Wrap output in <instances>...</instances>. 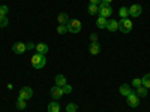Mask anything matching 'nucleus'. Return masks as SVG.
Returning <instances> with one entry per match:
<instances>
[{"mask_svg":"<svg viewBox=\"0 0 150 112\" xmlns=\"http://www.w3.org/2000/svg\"><path fill=\"white\" fill-rule=\"evenodd\" d=\"M30 61H32V66H33L35 69H42V67L45 66V63H47L45 55H44V54H39V52L35 54V55H32Z\"/></svg>","mask_w":150,"mask_h":112,"instance_id":"obj_1","label":"nucleus"},{"mask_svg":"<svg viewBox=\"0 0 150 112\" xmlns=\"http://www.w3.org/2000/svg\"><path fill=\"white\" fill-rule=\"evenodd\" d=\"M119 30L122 33H129L132 30V21L129 18H122L119 21Z\"/></svg>","mask_w":150,"mask_h":112,"instance_id":"obj_2","label":"nucleus"},{"mask_svg":"<svg viewBox=\"0 0 150 112\" xmlns=\"http://www.w3.org/2000/svg\"><path fill=\"white\" fill-rule=\"evenodd\" d=\"M111 14H112V9L108 3H104V2L99 3V17L107 18V17H111Z\"/></svg>","mask_w":150,"mask_h":112,"instance_id":"obj_3","label":"nucleus"},{"mask_svg":"<svg viewBox=\"0 0 150 112\" xmlns=\"http://www.w3.org/2000/svg\"><path fill=\"white\" fill-rule=\"evenodd\" d=\"M68 32L69 33H80L81 32V21H78V20H69V22H68Z\"/></svg>","mask_w":150,"mask_h":112,"instance_id":"obj_4","label":"nucleus"},{"mask_svg":"<svg viewBox=\"0 0 150 112\" xmlns=\"http://www.w3.org/2000/svg\"><path fill=\"white\" fill-rule=\"evenodd\" d=\"M32 96H33V90L30 87H23L18 93V99H21V100H29Z\"/></svg>","mask_w":150,"mask_h":112,"instance_id":"obj_5","label":"nucleus"},{"mask_svg":"<svg viewBox=\"0 0 150 112\" xmlns=\"http://www.w3.org/2000/svg\"><path fill=\"white\" fill-rule=\"evenodd\" d=\"M126 102H128V105H129L131 108H137V106L140 105V97L137 96L135 91H132V93L126 97Z\"/></svg>","mask_w":150,"mask_h":112,"instance_id":"obj_6","label":"nucleus"},{"mask_svg":"<svg viewBox=\"0 0 150 112\" xmlns=\"http://www.w3.org/2000/svg\"><path fill=\"white\" fill-rule=\"evenodd\" d=\"M128 9H129V15H131L132 18L140 17L141 12H143V6H141V5H132V6L128 8Z\"/></svg>","mask_w":150,"mask_h":112,"instance_id":"obj_7","label":"nucleus"},{"mask_svg":"<svg viewBox=\"0 0 150 112\" xmlns=\"http://www.w3.org/2000/svg\"><path fill=\"white\" fill-rule=\"evenodd\" d=\"M26 49H27V46H26V43H23V42H17V43L12 45V51H14L15 54H24Z\"/></svg>","mask_w":150,"mask_h":112,"instance_id":"obj_8","label":"nucleus"},{"mask_svg":"<svg viewBox=\"0 0 150 112\" xmlns=\"http://www.w3.org/2000/svg\"><path fill=\"white\" fill-rule=\"evenodd\" d=\"M50 94H51V97H53V99H56V100H57V99H60L65 93H63V88H62V87L54 85L53 88H51V91H50Z\"/></svg>","mask_w":150,"mask_h":112,"instance_id":"obj_9","label":"nucleus"},{"mask_svg":"<svg viewBox=\"0 0 150 112\" xmlns=\"http://www.w3.org/2000/svg\"><path fill=\"white\" fill-rule=\"evenodd\" d=\"M119 91H120V94H122L123 97H128V96H129L134 90L131 88V85H128V84H123V85H120Z\"/></svg>","mask_w":150,"mask_h":112,"instance_id":"obj_10","label":"nucleus"},{"mask_svg":"<svg viewBox=\"0 0 150 112\" xmlns=\"http://www.w3.org/2000/svg\"><path fill=\"white\" fill-rule=\"evenodd\" d=\"M107 29H108L110 32H117V30H119V21L110 20V21L107 22Z\"/></svg>","mask_w":150,"mask_h":112,"instance_id":"obj_11","label":"nucleus"},{"mask_svg":"<svg viewBox=\"0 0 150 112\" xmlns=\"http://www.w3.org/2000/svg\"><path fill=\"white\" fill-rule=\"evenodd\" d=\"M35 49H36L39 54H44V55H45V54L48 52V45H47V43H42V42H41V43H36Z\"/></svg>","mask_w":150,"mask_h":112,"instance_id":"obj_12","label":"nucleus"},{"mask_svg":"<svg viewBox=\"0 0 150 112\" xmlns=\"http://www.w3.org/2000/svg\"><path fill=\"white\" fill-rule=\"evenodd\" d=\"M101 52V45H99V42H92L90 43V54L96 55Z\"/></svg>","mask_w":150,"mask_h":112,"instance_id":"obj_13","label":"nucleus"},{"mask_svg":"<svg viewBox=\"0 0 150 112\" xmlns=\"http://www.w3.org/2000/svg\"><path fill=\"white\" fill-rule=\"evenodd\" d=\"M54 82L57 87H63L66 85V78H65V75H57V76L54 78Z\"/></svg>","mask_w":150,"mask_h":112,"instance_id":"obj_14","label":"nucleus"},{"mask_svg":"<svg viewBox=\"0 0 150 112\" xmlns=\"http://www.w3.org/2000/svg\"><path fill=\"white\" fill-rule=\"evenodd\" d=\"M87 12H89L90 15H98V14H99V5H93V3H90L89 8H87Z\"/></svg>","mask_w":150,"mask_h":112,"instance_id":"obj_15","label":"nucleus"},{"mask_svg":"<svg viewBox=\"0 0 150 112\" xmlns=\"http://www.w3.org/2000/svg\"><path fill=\"white\" fill-rule=\"evenodd\" d=\"M57 21H59V24H66L69 22V18H68V15L65 14V12H62V14H59V17H57Z\"/></svg>","mask_w":150,"mask_h":112,"instance_id":"obj_16","label":"nucleus"},{"mask_svg":"<svg viewBox=\"0 0 150 112\" xmlns=\"http://www.w3.org/2000/svg\"><path fill=\"white\" fill-rule=\"evenodd\" d=\"M47 109H48V112H60V105L57 102H51Z\"/></svg>","mask_w":150,"mask_h":112,"instance_id":"obj_17","label":"nucleus"},{"mask_svg":"<svg viewBox=\"0 0 150 112\" xmlns=\"http://www.w3.org/2000/svg\"><path fill=\"white\" fill-rule=\"evenodd\" d=\"M107 18H104V17H99L98 20H96V26L99 27V29H107Z\"/></svg>","mask_w":150,"mask_h":112,"instance_id":"obj_18","label":"nucleus"},{"mask_svg":"<svg viewBox=\"0 0 150 112\" xmlns=\"http://www.w3.org/2000/svg\"><path fill=\"white\" fill-rule=\"evenodd\" d=\"M135 93H137L138 97H146L147 96V88L141 85V87H138V88H135Z\"/></svg>","mask_w":150,"mask_h":112,"instance_id":"obj_19","label":"nucleus"},{"mask_svg":"<svg viewBox=\"0 0 150 112\" xmlns=\"http://www.w3.org/2000/svg\"><path fill=\"white\" fill-rule=\"evenodd\" d=\"M141 82H143V87H146L147 90L150 88V73H146L144 75V76L141 78Z\"/></svg>","mask_w":150,"mask_h":112,"instance_id":"obj_20","label":"nucleus"},{"mask_svg":"<svg viewBox=\"0 0 150 112\" xmlns=\"http://www.w3.org/2000/svg\"><path fill=\"white\" fill-rule=\"evenodd\" d=\"M119 15H120L122 18H128V15H129V9H128V8H125V6H122L120 10H119Z\"/></svg>","mask_w":150,"mask_h":112,"instance_id":"obj_21","label":"nucleus"},{"mask_svg":"<svg viewBox=\"0 0 150 112\" xmlns=\"http://www.w3.org/2000/svg\"><path fill=\"white\" fill-rule=\"evenodd\" d=\"M68 32V24L65 26V24H59V27H57V33L59 34H65Z\"/></svg>","mask_w":150,"mask_h":112,"instance_id":"obj_22","label":"nucleus"},{"mask_svg":"<svg viewBox=\"0 0 150 112\" xmlns=\"http://www.w3.org/2000/svg\"><path fill=\"white\" fill-rule=\"evenodd\" d=\"M77 111H78V105H75V103L66 105V112H77Z\"/></svg>","mask_w":150,"mask_h":112,"instance_id":"obj_23","label":"nucleus"},{"mask_svg":"<svg viewBox=\"0 0 150 112\" xmlns=\"http://www.w3.org/2000/svg\"><path fill=\"white\" fill-rule=\"evenodd\" d=\"M27 105V100H21V99H18V102H17V109H24Z\"/></svg>","mask_w":150,"mask_h":112,"instance_id":"obj_24","label":"nucleus"},{"mask_svg":"<svg viewBox=\"0 0 150 112\" xmlns=\"http://www.w3.org/2000/svg\"><path fill=\"white\" fill-rule=\"evenodd\" d=\"M8 26V18L6 15H0V27H6Z\"/></svg>","mask_w":150,"mask_h":112,"instance_id":"obj_25","label":"nucleus"},{"mask_svg":"<svg viewBox=\"0 0 150 112\" xmlns=\"http://www.w3.org/2000/svg\"><path fill=\"white\" fill-rule=\"evenodd\" d=\"M143 85V82H141V79L140 78H135V79H132V87H135V88H138V87H141Z\"/></svg>","mask_w":150,"mask_h":112,"instance_id":"obj_26","label":"nucleus"},{"mask_svg":"<svg viewBox=\"0 0 150 112\" xmlns=\"http://www.w3.org/2000/svg\"><path fill=\"white\" fill-rule=\"evenodd\" d=\"M62 88H63V93H65V94H69V93L72 91V87H71V85H68V84H66V85H63Z\"/></svg>","mask_w":150,"mask_h":112,"instance_id":"obj_27","label":"nucleus"},{"mask_svg":"<svg viewBox=\"0 0 150 112\" xmlns=\"http://www.w3.org/2000/svg\"><path fill=\"white\" fill-rule=\"evenodd\" d=\"M8 10H9V9H8V6H6V5L0 6V15H6V14H8Z\"/></svg>","mask_w":150,"mask_h":112,"instance_id":"obj_28","label":"nucleus"},{"mask_svg":"<svg viewBox=\"0 0 150 112\" xmlns=\"http://www.w3.org/2000/svg\"><path fill=\"white\" fill-rule=\"evenodd\" d=\"M26 46H27V49H33L36 45H35V43H32V42H29V43H26Z\"/></svg>","mask_w":150,"mask_h":112,"instance_id":"obj_29","label":"nucleus"},{"mask_svg":"<svg viewBox=\"0 0 150 112\" xmlns=\"http://www.w3.org/2000/svg\"><path fill=\"white\" fill-rule=\"evenodd\" d=\"M101 2H102V0H90V3H93V5H99Z\"/></svg>","mask_w":150,"mask_h":112,"instance_id":"obj_30","label":"nucleus"},{"mask_svg":"<svg viewBox=\"0 0 150 112\" xmlns=\"http://www.w3.org/2000/svg\"><path fill=\"white\" fill-rule=\"evenodd\" d=\"M90 39H92V42H98V41H96V34H92Z\"/></svg>","mask_w":150,"mask_h":112,"instance_id":"obj_31","label":"nucleus"},{"mask_svg":"<svg viewBox=\"0 0 150 112\" xmlns=\"http://www.w3.org/2000/svg\"><path fill=\"white\" fill-rule=\"evenodd\" d=\"M102 2H104V3H108V5H110V3L112 2V0H102Z\"/></svg>","mask_w":150,"mask_h":112,"instance_id":"obj_32","label":"nucleus"}]
</instances>
